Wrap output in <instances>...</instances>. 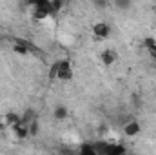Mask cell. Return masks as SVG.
Wrapping results in <instances>:
<instances>
[{
	"label": "cell",
	"instance_id": "7c38bea8",
	"mask_svg": "<svg viewBox=\"0 0 156 155\" xmlns=\"http://www.w3.org/2000/svg\"><path fill=\"white\" fill-rule=\"evenodd\" d=\"M27 128H29V135H38V120L35 119V120H31L29 124H27Z\"/></svg>",
	"mask_w": 156,
	"mask_h": 155
},
{
	"label": "cell",
	"instance_id": "8fae6325",
	"mask_svg": "<svg viewBox=\"0 0 156 155\" xmlns=\"http://www.w3.org/2000/svg\"><path fill=\"white\" fill-rule=\"evenodd\" d=\"M64 0H51V11H53V15L55 13H58L60 9H64Z\"/></svg>",
	"mask_w": 156,
	"mask_h": 155
},
{
	"label": "cell",
	"instance_id": "6da1fadb",
	"mask_svg": "<svg viewBox=\"0 0 156 155\" xmlns=\"http://www.w3.org/2000/svg\"><path fill=\"white\" fill-rule=\"evenodd\" d=\"M56 78L58 80H71L73 78V66L69 60H58V71H56Z\"/></svg>",
	"mask_w": 156,
	"mask_h": 155
},
{
	"label": "cell",
	"instance_id": "8992f818",
	"mask_svg": "<svg viewBox=\"0 0 156 155\" xmlns=\"http://www.w3.org/2000/svg\"><path fill=\"white\" fill-rule=\"evenodd\" d=\"M104 153L107 155H122L125 153V148L122 144H105V152Z\"/></svg>",
	"mask_w": 156,
	"mask_h": 155
},
{
	"label": "cell",
	"instance_id": "4fadbf2b",
	"mask_svg": "<svg viewBox=\"0 0 156 155\" xmlns=\"http://www.w3.org/2000/svg\"><path fill=\"white\" fill-rule=\"evenodd\" d=\"M118 9H129L131 7V0H115Z\"/></svg>",
	"mask_w": 156,
	"mask_h": 155
},
{
	"label": "cell",
	"instance_id": "9c48e42d",
	"mask_svg": "<svg viewBox=\"0 0 156 155\" xmlns=\"http://www.w3.org/2000/svg\"><path fill=\"white\" fill-rule=\"evenodd\" d=\"M78 152H80V153H85V155H96V148H94L93 144H82V146L78 148Z\"/></svg>",
	"mask_w": 156,
	"mask_h": 155
},
{
	"label": "cell",
	"instance_id": "3957f363",
	"mask_svg": "<svg viewBox=\"0 0 156 155\" xmlns=\"http://www.w3.org/2000/svg\"><path fill=\"white\" fill-rule=\"evenodd\" d=\"M140 130H142V126H140L138 120H129V122L123 126V133H125L127 137H136V135L140 133Z\"/></svg>",
	"mask_w": 156,
	"mask_h": 155
},
{
	"label": "cell",
	"instance_id": "5bb4252c",
	"mask_svg": "<svg viewBox=\"0 0 156 155\" xmlns=\"http://www.w3.org/2000/svg\"><path fill=\"white\" fill-rule=\"evenodd\" d=\"M56 71H58V62H55L51 66V71H49V78H56Z\"/></svg>",
	"mask_w": 156,
	"mask_h": 155
},
{
	"label": "cell",
	"instance_id": "7a4b0ae2",
	"mask_svg": "<svg viewBox=\"0 0 156 155\" xmlns=\"http://www.w3.org/2000/svg\"><path fill=\"white\" fill-rule=\"evenodd\" d=\"M93 35L96 40H104L111 35V26L107 22H96L93 26Z\"/></svg>",
	"mask_w": 156,
	"mask_h": 155
},
{
	"label": "cell",
	"instance_id": "ba28073f",
	"mask_svg": "<svg viewBox=\"0 0 156 155\" xmlns=\"http://www.w3.org/2000/svg\"><path fill=\"white\" fill-rule=\"evenodd\" d=\"M53 115H55L56 120H64V119L67 117V108H66V106H56L55 112H53Z\"/></svg>",
	"mask_w": 156,
	"mask_h": 155
},
{
	"label": "cell",
	"instance_id": "277c9868",
	"mask_svg": "<svg viewBox=\"0 0 156 155\" xmlns=\"http://www.w3.org/2000/svg\"><path fill=\"white\" fill-rule=\"evenodd\" d=\"M11 130L15 131V135H16L20 141H24V139L29 135V128H27V124H24L22 120H20V122H16L15 126H11Z\"/></svg>",
	"mask_w": 156,
	"mask_h": 155
},
{
	"label": "cell",
	"instance_id": "5b68a950",
	"mask_svg": "<svg viewBox=\"0 0 156 155\" xmlns=\"http://www.w3.org/2000/svg\"><path fill=\"white\" fill-rule=\"evenodd\" d=\"M100 59H102V62H104L105 66H111V64H115V60H116V53H115L113 49H105V51H102Z\"/></svg>",
	"mask_w": 156,
	"mask_h": 155
},
{
	"label": "cell",
	"instance_id": "2e32d148",
	"mask_svg": "<svg viewBox=\"0 0 156 155\" xmlns=\"http://www.w3.org/2000/svg\"><path fill=\"white\" fill-rule=\"evenodd\" d=\"M64 2H66V4H67V2H69V0H64Z\"/></svg>",
	"mask_w": 156,
	"mask_h": 155
},
{
	"label": "cell",
	"instance_id": "9a60e30c",
	"mask_svg": "<svg viewBox=\"0 0 156 155\" xmlns=\"http://www.w3.org/2000/svg\"><path fill=\"white\" fill-rule=\"evenodd\" d=\"M133 104L140 108V104H142V102H140V97H138V95H134V97H133Z\"/></svg>",
	"mask_w": 156,
	"mask_h": 155
},
{
	"label": "cell",
	"instance_id": "52a82bcc",
	"mask_svg": "<svg viewBox=\"0 0 156 155\" xmlns=\"http://www.w3.org/2000/svg\"><path fill=\"white\" fill-rule=\"evenodd\" d=\"M4 122H5V126H15L16 122H20V115L18 113H15V112H7L5 113V119H4Z\"/></svg>",
	"mask_w": 156,
	"mask_h": 155
},
{
	"label": "cell",
	"instance_id": "30bf717a",
	"mask_svg": "<svg viewBox=\"0 0 156 155\" xmlns=\"http://www.w3.org/2000/svg\"><path fill=\"white\" fill-rule=\"evenodd\" d=\"M35 119H37V117H35V112H33V110H26L24 115H20V120H22L24 124H29V122L35 120Z\"/></svg>",
	"mask_w": 156,
	"mask_h": 155
}]
</instances>
